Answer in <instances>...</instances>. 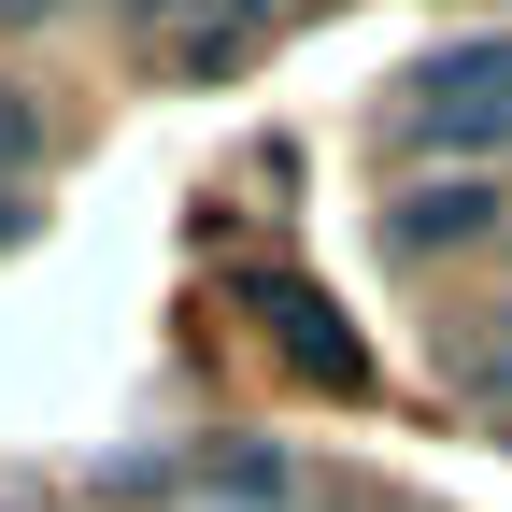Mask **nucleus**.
<instances>
[{
  "instance_id": "2",
  "label": "nucleus",
  "mask_w": 512,
  "mask_h": 512,
  "mask_svg": "<svg viewBox=\"0 0 512 512\" xmlns=\"http://www.w3.org/2000/svg\"><path fill=\"white\" fill-rule=\"evenodd\" d=\"M256 328H271V342H285V356H299L313 384H356V370H370V356H356V328H328V313H299V285H271V299H256Z\"/></svg>"
},
{
  "instance_id": "1",
  "label": "nucleus",
  "mask_w": 512,
  "mask_h": 512,
  "mask_svg": "<svg viewBox=\"0 0 512 512\" xmlns=\"http://www.w3.org/2000/svg\"><path fill=\"white\" fill-rule=\"evenodd\" d=\"M399 128H413V143H456V157H498V143H512V29L413 57V86H399Z\"/></svg>"
},
{
  "instance_id": "5",
  "label": "nucleus",
  "mask_w": 512,
  "mask_h": 512,
  "mask_svg": "<svg viewBox=\"0 0 512 512\" xmlns=\"http://www.w3.org/2000/svg\"><path fill=\"white\" fill-rule=\"evenodd\" d=\"M128 15H143V29H185V15H200V0H128Z\"/></svg>"
},
{
  "instance_id": "3",
  "label": "nucleus",
  "mask_w": 512,
  "mask_h": 512,
  "mask_svg": "<svg viewBox=\"0 0 512 512\" xmlns=\"http://www.w3.org/2000/svg\"><path fill=\"white\" fill-rule=\"evenodd\" d=\"M498 200H484V185H456V200H399V214H384V242H399V256H427V242H470Z\"/></svg>"
},
{
  "instance_id": "6",
  "label": "nucleus",
  "mask_w": 512,
  "mask_h": 512,
  "mask_svg": "<svg viewBox=\"0 0 512 512\" xmlns=\"http://www.w3.org/2000/svg\"><path fill=\"white\" fill-rule=\"evenodd\" d=\"M29 15H43V0H0V29H29Z\"/></svg>"
},
{
  "instance_id": "4",
  "label": "nucleus",
  "mask_w": 512,
  "mask_h": 512,
  "mask_svg": "<svg viewBox=\"0 0 512 512\" xmlns=\"http://www.w3.org/2000/svg\"><path fill=\"white\" fill-rule=\"evenodd\" d=\"M470 384H484V399H512V313H498L484 342H470Z\"/></svg>"
},
{
  "instance_id": "7",
  "label": "nucleus",
  "mask_w": 512,
  "mask_h": 512,
  "mask_svg": "<svg viewBox=\"0 0 512 512\" xmlns=\"http://www.w3.org/2000/svg\"><path fill=\"white\" fill-rule=\"evenodd\" d=\"M242 15H271V0H228V29H242Z\"/></svg>"
}]
</instances>
